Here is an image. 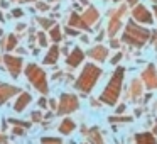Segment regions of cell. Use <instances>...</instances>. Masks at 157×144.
Returning <instances> with one entry per match:
<instances>
[{"label": "cell", "mask_w": 157, "mask_h": 144, "mask_svg": "<svg viewBox=\"0 0 157 144\" xmlns=\"http://www.w3.org/2000/svg\"><path fill=\"white\" fill-rule=\"evenodd\" d=\"M98 17H100V14H98V10H96L95 7H90L88 10L83 14V17H81V21L85 22L86 26H90V24H93V22H96L98 21Z\"/></svg>", "instance_id": "7c38bea8"}, {"label": "cell", "mask_w": 157, "mask_h": 144, "mask_svg": "<svg viewBox=\"0 0 157 144\" xmlns=\"http://www.w3.org/2000/svg\"><path fill=\"white\" fill-rule=\"evenodd\" d=\"M14 134L15 136H22V129H14Z\"/></svg>", "instance_id": "836d02e7"}, {"label": "cell", "mask_w": 157, "mask_h": 144, "mask_svg": "<svg viewBox=\"0 0 157 144\" xmlns=\"http://www.w3.org/2000/svg\"><path fill=\"white\" fill-rule=\"evenodd\" d=\"M17 92H19V88H15V86L5 85V83H0V105H2L5 100L10 98L12 95H15Z\"/></svg>", "instance_id": "9c48e42d"}, {"label": "cell", "mask_w": 157, "mask_h": 144, "mask_svg": "<svg viewBox=\"0 0 157 144\" xmlns=\"http://www.w3.org/2000/svg\"><path fill=\"white\" fill-rule=\"evenodd\" d=\"M17 2H27V0H17Z\"/></svg>", "instance_id": "60d3db41"}, {"label": "cell", "mask_w": 157, "mask_h": 144, "mask_svg": "<svg viewBox=\"0 0 157 144\" xmlns=\"http://www.w3.org/2000/svg\"><path fill=\"white\" fill-rule=\"evenodd\" d=\"M133 19L142 22V24H152V14H150V12L147 10V7H144V5H137V7L133 9Z\"/></svg>", "instance_id": "52a82bcc"}, {"label": "cell", "mask_w": 157, "mask_h": 144, "mask_svg": "<svg viewBox=\"0 0 157 144\" xmlns=\"http://www.w3.org/2000/svg\"><path fill=\"white\" fill-rule=\"evenodd\" d=\"M25 75H27L29 82L36 86L41 93H48V82H46V73L39 68L37 65H29L25 68Z\"/></svg>", "instance_id": "277c9868"}, {"label": "cell", "mask_w": 157, "mask_h": 144, "mask_svg": "<svg viewBox=\"0 0 157 144\" xmlns=\"http://www.w3.org/2000/svg\"><path fill=\"white\" fill-rule=\"evenodd\" d=\"M88 54L91 56L93 59H96V61H105L106 54H108V49H106L105 46H95Z\"/></svg>", "instance_id": "8fae6325"}, {"label": "cell", "mask_w": 157, "mask_h": 144, "mask_svg": "<svg viewBox=\"0 0 157 144\" xmlns=\"http://www.w3.org/2000/svg\"><path fill=\"white\" fill-rule=\"evenodd\" d=\"M154 12H155V15H157V5H155V9H154Z\"/></svg>", "instance_id": "ab89813d"}, {"label": "cell", "mask_w": 157, "mask_h": 144, "mask_svg": "<svg viewBox=\"0 0 157 144\" xmlns=\"http://www.w3.org/2000/svg\"><path fill=\"white\" fill-rule=\"evenodd\" d=\"M130 117H110V122H130Z\"/></svg>", "instance_id": "cb8c5ba5"}, {"label": "cell", "mask_w": 157, "mask_h": 144, "mask_svg": "<svg viewBox=\"0 0 157 144\" xmlns=\"http://www.w3.org/2000/svg\"><path fill=\"white\" fill-rule=\"evenodd\" d=\"M58 58H59V49H58V46H52V48L49 49V54L44 58V63L46 65H54V63L58 61Z\"/></svg>", "instance_id": "9a60e30c"}, {"label": "cell", "mask_w": 157, "mask_h": 144, "mask_svg": "<svg viewBox=\"0 0 157 144\" xmlns=\"http://www.w3.org/2000/svg\"><path fill=\"white\" fill-rule=\"evenodd\" d=\"M135 141L137 144H157L155 137L149 132H142V134H137L135 136Z\"/></svg>", "instance_id": "5bb4252c"}, {"label": "cell", "mask_w": 157, "mask_h": 144, "mask_svg": "<svg viewBox=\"0 0 157 144\" xmlns=\"http://www.w3.org/2000/svg\"><path fill=\"white\" fill-rule=\"evenodd\" d=\"M39 105H41V107H46V105H48V102H46V98H41V100H39Z\"/></svg>", "instance_id": "1f68e13d"}, {"label": "cell", "mask_w": 157, "mask_h": 144, "mask_svg": "<svg viewBox=\"0 0 157 144\" xmlns=\"http://www.w3.org/2000/svg\"><path fill=\"white\" fill-rule=\"evenodd\" d=\"M128 4H132V5H133V4H137V0H128Z\"/></svg>", "instance_id": "f35d334b"}, {"label": "cell", "mask_w": 157, "mask_h": 144, "mask_svg": "<svg viewBox=\"0 0 157 144\" xmlns=\"http://www.w3.org/2000/svg\"><path fill=\"white\" fill-rule=\"evenodd\" d=\"M32 119H34V120H39V119H41V114H39V112L32 114Z\"/></svg>", "instance_id": "4dcf8cb0"}, {"label": "cell", "mask_w": 157, "mask_h": 144, "mask_svg": "<svg viewBox=\"0 0 157 144\" xmlns=\"http://www.w3.org/2000/svg\"><path fill=\"white\" fill-rule=\"evenodd\" d=\"M118 29H120V15L117 14L115 17H113L112 21H110V26H108V34H110V36H115Z\"/></svg>", "instance_id": "ac0fdd59"}, {"label": "cell", "mask_w": 157, "mask_h": 144, "mask_svg": "<svg viewBox=\"0 0 157 144\" xmlns=\"http://www.w3.org/2000/svg\"><path fill=\"white\" fill-rule=\"evenodd\" d=\"M149 36H150V32L147 29L140 27V26L133 24V22H128L125 29V34H123V41L133 46H144L149 41Z\"/></svg>", "instance_id": "3957f363"}, {"label": "cell", "mask_w": 157, "mask_h": 144, "mask_svg": "<svg viewBox=\"0 0 157 144\" xmlns=\"http://www.w3.org/2000/svg\"><path fill=\"white\" fill-rule=\"evenodd\" d=\"M31 98H32V97L29 95V93H22V95H19L17 102H15V105H14V110H17V112H22V110L27 107V103L31 102Z\"/></svg>", "instance_id": "4fadbf2b"}, {"label": "cell", "mask_w": 157, "mask_h": 144, "mask_svg": "<svg viewBox=\"0 0 157 144\" xmlns=\"http://www.w3.org/2000/svg\"><path fill=\"white\" fill-rule=\"evenodd\" d=\"M112 46L113 48H118V41H117V39H112Z\"/></svg>", "instance_id": "e575fe53"}, {"label": "cell", "mask_w": 157, "mask_h": 144, "mask_svg": "<svg viewBox=\"0 0 157 144\" xmlns=\"http://www.w3.org/2000/svg\"><path fill=\"white\" fill-rule=\"evenodd\" d=\"M51 39L54 42H59L61 41V29H59V26H54L51 31Z\"/></svg>", "instance_id": "44dd1931"}, {"label": "cell", "mask_w": 157, "mask_h": 144, "mask_svg": "<svg viewBox=\"0 0 157 144\" xmlns=\"http://www.w3.org/2000/svg\"><path fill=\"white\" fill-rule=\"evenodd\" d=\"M41 24L44 26V27L46 26H52V21H49V19H41Z\"/></svg>", "instance_id": "83f0119b"}, {"label": "cell", "mask_w": 157, "mask_h": 144, "mask_svg": "<svg viewBox=\"0 0 157 144\" xmlns=\"http://www.w3.org/2000/svg\"><path fill=\"white\" fill-rule=\"evenodd\" d=\"M66 32H68L69 36H76V34H78V31H75V29H69V27L66 29Z\"/></svg>", "instance_id": "f546056e"}, {"label": "cell", "mask_w": 157, "mask_h": 144, "mask_svg": "<svg viewBox=\"0 0 157 144\" xmlns=\"http://www.w3.org/2000/svg\"><path fill=\"white\" fill-rule=\"evenodd\" d=\"M123 110H125V105H120L118 109H117V114H122Z\"/></svg>", "instance_id": "d6a6232c"}, {"label": "cell", "mask_w": 157, "mask_h": 144, "mask_svg": "<svg viewBox=\"0 0 157 144\" xmlns=\"http://www.w3.org/2000/svg\"><path fill=\"white\" fill-rule=\"evenodd\" d=\"M142 80L147 85V88H157V75H155V70H154L152 65L142 73Z\"/></svg>", "instance_id": "ba28073f"}, {"label": "cell", "mask_w": 157, "mask_h": 144, "mask_svg": "<svg viewBox=\"0 0 157 144\" xmlns=\"http://www.w3.org/2000/svg\"><path fill=\"white\" fill-rule=\"evenodd\" d=\"M78 107H79V102H78V98H76V95H71V93H63V95H61V100H59L58 114L64 115V114L75 112Z\"/></svg>", "instance_id": "5b68a950"}, {"label": "cell", "mask_w": 157, "mask_h": 144, "mask_svg": "<svg viewBox=\"0 0 157 144\" xmlns=\"http://www.w3.org/2000/svg\"><path fill=\"white\" fill-rule=\"evenodd\" d=\"M120 59H122V54H117V56H115V58H113V59H112V65H117V63H118V61H120Z\"/></svg>", "instance_id": "f1b7e54d"}, {"label": "cell", "mask_w": 157, "mask_h": 144, "mask_svg": "<svg viewBox=\"0 0 157 144\" xmlns=\"http://www.w3.org/2000/svg\"><path fill=\"white\" fill-rule=\"evenodd\" d=\"M88 139L91 141V144H103L101 134H100V130L96 129V127H93V129H90V132H88Z\"/></svg>", "instance_id": "2e32d148"}, {"label": "cell", "mask_w": 157, "mask_h": 144, "mask_svg": "<svg viewBox=\"0 0 157 144\" xmlns=\"http://www.w3.org/2000/svg\"><path fill=\"white\" fill-rule=\"evenodd\" d=\"M5 139H7V137H5V136H2V134H0V144H2V142H5Z\"/></svg>", "instance_id": "d590c367"}, {"label": "cell", "mask_w": 157, "mask_h": 144, "mask_svg": "<svg viewBox=\"0 0 157 144\" xmlns=\"http://www.w3.org/2000/svg\"><path fill=\"white\" fill-rule=\"evenodd\" d=\"M9 122L15 124V126H24V127H29L27 122H24V120H15V119H9Z\"/></svg>", "instance_id": "d4e9b609"}, {"label": "cell", "mask_w": 157, "mask_h": 144, "mask_svg": "<svg viewBox=\"0 0 157 144\" xmlns=\"http://www.w3.org/2000/svg\"><path fill=\"white\" fill-rule=\"evenodd\" d=\"M130 92H132V97H133V98L140 97V93H142V85H140V80H133V82H132V86H130Z\"/></svg>", "instance_id": "ffe728a7"}, {"label": "cell", "mask_w": 157, "mask_h": 144, "mask_svg": "<svg viewBox=\"0 0 157 144\" xmlns=\"http://www.w3.org/2000/svg\"><path fill=\"white\" fill-rule=\"evenodd\" d=\"M123 73H125V70L122 68V66H118V68L115 70V73L112 75V78H110L108 85L105 86V90H103L101 93V102L108 103V105H115L117 100H118V95H120V90H122V82H123Z\"/></svg>", "instance_id": "6da1fadb"}, {"label": "cell", "mask_w": 157, "mask_h": 144, "mask_svg": "<svg viewBox=\"0 0 157 144\" xmlns=\"http://www.w3.org/2000/svg\"><path fill=\"white\" fill-rule=\"evenodd\" d=\"M115 2H120V0H115Z\"/></svg>", "instance_id": "b9f144b4"}, {"label": "cell", "mask_w": 157, "mask_h": 144, "mask_svg": "<svg viewBox=\"0 0 157 144\" xmlns=\"http://www.w3.org/2000/svg\"><path fill=\"white\" fill-rule=\"evenodd\" d=\"M69 24H71V26H75V27H81V29H90L88 26H86L85 22L81 21V17H79L78 14H73V15H71V19H69Z\"/></svg>", "instance_id": "d6986e66"}, {"label": "cell", "mask_w": 157, "mask_h": 144, "mask_svg": "<svg viewBox=\"0 0 157 144\" xmlns=\"http://www.w3.org/2000/svg\"><path fill=\"white\" fill-rule=\"evenodd\" d=\"M83 58H85L83 51H81L79 48H75V49H73V53L68 56V59H66V61H68L69 66H73V68H75V66H78L79 63L83 61Z\"/></svg>", "instance_id": "30bf717a"}, {"label": "cell", "mask_w": 157, "mask_h": 144, "mask_svg": "<svg viewBox=\"0 0 157 144\" xmlns=\"http://www.w3.org/2000/svg\"><path fill=\"white\" fill-rule=\"evenodd\" d=\"M15 44H17V39H15V36H9V41H7V49L10 51V49L15 48Z\"/></svg>", "instance_id": "603a6c76"}, {"label": "cell", "mask_w": 157, "mask_h": 144, "mask_svg": "<svg viewBox=\"0 0 157 144\" xmlns=\"http://www.w3.org/2000/svg\"><path fill=\"white\" fill-rule=\"evenodd\" d=\"M100 75H101V68H98V66H95V65H86L85 68H83L81 75H79L78 82H76V88L85 92V93L91 92V88L96 85V82H98Z\"/></svg>", "instance_id": "7a4b0ae2"}, {"label": "cell", "mask_w": 157, "mask_h": 144, "mask_svg": "<svg viewBox=\"0 0 157 144\" xmlns=\"http://www.w3.org/2000/svg\"><path fill=\"white\" fill-rule=\"evenodd\" d=\"M42 144H63L59 137H44L42 139Z\"/></svg>", "instance_id": "7402d4cb"}, {"label": "cell", "mask_w": 157, "mask_h": 144, "mask_svg": "<svg viewBox=\"0 0 157 144\" xmlns=\"http://www.w3.org/2000/svg\"><path fill=\"white\" fill-rule=\"evenodd\" d=\"M37 38H39V44H41V46H46V44H48V41H46V36L42 34V32H39Z\"/></svg>", "instance_id": "484cf974"}, {"label": "cell", "mask_w": 157, "mask_h": 144, "mask_svg": "<svg viewBox=\"0 0 157 144\" xmlns=\"http://www.w3.org/2000/svg\"><path fill=\"white\" fill-rule=\"evenodd\" d=\"M73 129H75V122L71 119H64L61 122V126H59V132L61 134H69L73 132Z\"/></svg>", "instance_id": "e0dca14e"}, {"label": "cell", "mask_w": 157, "mask_h": 144, "mask_svg": "<svg viewBox=\"0 0 157 144\" xmlns=\"http://www.w3.org/2000/svg\"><path fill=\"white\" fill-rule=\"evenodd\" d=\"M12 15H14V17H22V15H24V12H22L21 9H15V10L12 12Z\"/></svg>", "instance_id": "4316f807"}, {"label": "cell", "mask_w": 157, "mask_h": 144, "mask_svg": "<svg viewBox=\"0 0 157 144\" xmlns=\"http://www.w3.org/2000/svg\"><path fill=\"white\" fill-rule=\"evenodd\" d=\"M49 105H51L52 109H56V102H54V100H51V102H49Z\"/></svg>", "instance_id": "8d00e7d4"}, {"label": "cell", "mask_w": 157, "mask_h": 144, "mask_svg": "<svg viewBox=\"0 0 157 144\" xmlns=\"http://www.w3.org/2000/svg\"><path fill=\"white\" fill-rule=\"evenodd\" d=\"M37 7H39V9H48V5H46V4H39Z\"/></svg>", "instance_id": "74e56055"}, {"label": "cell", "mask_w": 157, "mask_h": 144, "mask_svg": "<svg viewBox=\"0 0 157 144\" xmlns=\"http://www.w3.org/2000/svg\"><path fill=\"white\" fill-rule=\"evenodd\" d=\"M4 61H5V65H7L9 71L12 73V76H19V73H21V70H22V59L15 58V56H10V54H5Z\"/></svg>", "instance_id": "8992f818"}]
</instances>
